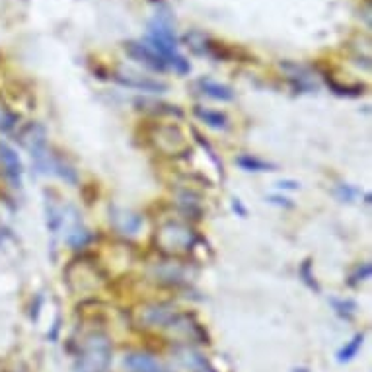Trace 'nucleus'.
Returning a JSON list of instances; mask_svg holds the SVG:
<instances>
[{
	"mask_svg": "<svg viewBox=\"0 0 372 372\" xmlns=\"http://www.w3.org/2000/svg\"><path fill=\"white\" fill-rule=\"evenodd\" d=\"M330 304L341 320H353L357 316V310H359L357 302L351 298H330Z\"/></svg>",
	"mask_w": 372,
	"mask_h": 372,
	"instance_id": "obj_16",
	"label": "nucleus"
},
{
	"mask_svg": "<svg viewBox=\"0 0 372 372\" xmlns=\"http://www.w3.org/2000/svg\"><path fill=\"white\" fill-rule=\"evenodd\" d=\"M114 224L117 228L125 232V234H134L139 232V228L143 226V217L134 215L131 210H123V209H114Z\"/></svg>",
	"mask_w": 372,
	"mask_h": 372,
	"instance_id": "obj_12",
	"label": "nucleus"
},
{
	"mask_svg": "<svg viewBox=\"0 0 372 372\" xmlns=\"http://www.w3.org/2000/svg\"><path fill=\"white\" fill-rule=\"evenodd\" d=\"M148 141L158 153L170 158H180L191 153L189 139L176 123H156L148 133Z\"/></svg>",
	"mask_w": 372,
	"mask_h": 372,
	"instance_id": "obj_5",
	"label": "nucleus"
},
{
	"mask_svg": "<svg viewBox=\"0 0 372 372\" xmlns=\"http://www.w3.org/2000/svg\"><path fill=\"white\" fill-rule=\"evenodd\" d=\"M22 176H24V166L18 153L10 144L0 141V178L6 180L12 187H20Z\"/></svg>",
	"mask_w": 372,
	"mask_h": 372,
	"instance_id": "obj_7",
	"label": "nucleus"
},
{
	"mask_svg": "<svg viewBox=\"0 0 372 372\" xmlns=\"http://www.w3.org/2000/svg\"><path fill=\"white\" fill-rule=\"evenodd\" d=\"M300 277H302V281H304L306 285L310 286L312 290H316V293H320V285L316 283V277H314V271H312V259H304V263L300 265Z\"/></svg>",
	"mask_w": 372,
	"mask_h": 372,
	"instance_id": "obj_20",
	"label": "nucleus"
},
{
	"mask_svg": "<svg viewBox=\"0 0 372 372\" xmlns=\"http://www.w3.org/2000/svg\"><path fill=\"white\" fill-rule=\"evenodd\" d=\"M125 53L133 59V61L141 63L143 67L150 68L154 72H166V70H170L168 65H166V61H164L153 47H148L144 41H127V43H125Z\"/></svg>",
	"mask_w": 372,
	"mask_h": 372,
	"instance_id": "obj_8",
	"label": "nucleus"
},
{
	"mask_svg": "<svg viewBox=\"0 0 372 372\" xmlns=\"http://www.w3.org/2000/svg\"><path fill=\"white\" fill-rule=\"evenodd\" d=\"M232 209L236 210L240 217H246V215H248V210H246V207L242 205V201L240 199H232Z\"/></svg>",
	"mask_w": 372,
	"mask_h": 372,
	"instance_id": "obj_24",
	"label": "nucleus"
},
{
	"mask_svg": "<svg viewBox=\"0 0 372 372\" xmlns=\"http://www.w3.org/2000/svg\"><path fill=\"white\" fill-rule=\"evenodd\" d=\"M117 84H121L125 88H131V90H139V92H153V94H162L168 90V84H164L160 80H154V78L141 77V75H131V72H114L111 75Z\"/></svg>",
	"mask_w": 372,
	"mask_h": 372,
	"instance_id": "obj_9",
	"label": "nucleus"
},
{
	"mask_svg": "<svg viewBox=\"0 0 372 372\" xmlns=\"http://www.w3.org/2000/svg\"><path fill=\"white\" fill-rule=\"evenodd\" d=\"M327 86L332 88V92L337 95H347V98H357V95L364 94L363 84H341L339 80H335L332 77H325Z\"/></svg>",
	"mask_w": 372,
	"mask_h": 372,
	"instance_id": "obj_18",
	"label": "nucleus"
},
{
	"mask_svg": "<svg viewBox=\"0 0 372 372\" xmlns=\"http://www.w3.org/2000/svg\"><path fill=\"white\" fill-rule=\"evenodd\" d=\"M371 273H372V268L369 261H364V263H361V265H357L355 268V271L349 275V285L351 286H357L361 285V283H364V281H369L371 279Z\"/></svg>",
	"mask_w": 372,
	"mask_h": 372,
	"instance_id": "obj_19",
	"label": "nucleus"
},
{
	"mask_svg": "<svg viewBox=\"0 0 372 372\" xmlns=\"http://www.w3.org/2000/svg\"><path fill=\"white\" fill-rule=\"evenodd\" d=\"M180 310L170 302H148L134 310L133 322L143 330H173Z\"/></svg>",
	"mask_w": 372,
	"mask_h": 372,
	"instance_id": "obj_6",
	"label": "nucleus"
},
{
	"mask_svg": "<svg viewBox=\"0 0 372 372\" xmlns=\"http://www.w3.org/2000/svg\"><path fill=\"white\" fill-rule=\"evenodd\" d=\"M105 279H107V275H105L104 269L100 268V263L88 254L72 259L65 269V283L77 295L98 290L100 286L104 285Z\"/></svg>",
	"mask_w": 372,
	"mask_h": 372,
	"instance_id": "obj_3",
	"label": "nucleus"
},
{
	"mask_svg": "<svg viewBox=\"0 0 372 372\" xmlns=\"http://www.w3.org/2000/svg\"><path fill=\"white\" fill-rule=\"evenodd\" d=\"M279 187H281V189H298L300 185L296 182H281L279 183Z\"/></svg>",
	"mask_w": 372,
	"mask_h": 372,
	"instance_id": "obj_25",
	"label": "nucleus"
},
{
	"mask_svg": "<svg viewBox=\"0 0 372 372\" xmlns=\"http://www.w3.org/2000/svg\"><path fill=\"white\" fill-rule=\"evenodd\" d=\"M357 193H359V191L353 189L351 185H345V183L337 187V195H339V199L341 201H353Z\"/></svg>",
	"mask_w": 372,
	"mask_h": 372,
	"instance_id": "obj_22",
	"label": "nucleus"
},
{
	"mask_svg": "<svg viewBox=\"0 0 372 372\" xmlns=\"http://www.w3.org/2000/svg\"><path fill=\"white\" fill-rule=\"evenodd\" d=\"M193 137H195V141H197V143H199L201 146H203V148L207 150V154H209L210 160H212V162H215V166L219 168V172H222V162H220V160H219V156L215 154V150H212V146H210V144L207 143V141H205L203 137H201L199 131H197V129H193Z\"/></svg>",
	"mask_w": 372,
	"mask_h": 372,
	"instance_id": "obj_21",
	"label": "nucleus"
},
{
	"mask_svg": "<svg viewBox=\"0 0 372 372\" xmlns=\"http://www.w3.org/2000/svg\"><path fill=\"white\" fill-rule=\"evenodd\" d=\"M144 43L148 47H153L176 75L185 77L191 72L189 61L180 53V43H178V36H176V28H173L172 14L166 6L164 10H158L154 14V18L148 22V33H146Z\"/></svg>",
	"mask_w": 372,
	"mask_h": 372,
	"instance_id": "obj_1",
	"label": "nucleus"
},
{
	"mask_svg": "<svg viewBox=\"0 0 372 372\" xmlns=\"http://www.w3.org/2000/svg\"><path fill=\"white\" fill-rule=\"evenodd\" d=\"M364 343V334H355L353 339L349 341V343H345L339 351H337V363H349V361H353L357 353L361 351V347Z\"/></svg>",
	"mask_w": 372,
	"mask_h": 372,
	"instance_id": "obj_15",
	"label": "nucleus"
},
{
	"mask_svg": "<svg viewBox=\"0 0 372 372\" xmlns=\"http://www.w3.org/2000/svg\"><path fill=\"white\" fill-rule=\"evenodd\" d=\"M111 364V341L102 332L84 337L77 359L78 372H107Z\"/></svg>",
	"mask_w": 372,
	"mask_h": 372,
	"instance_id": "obj_4",
	"label": "nucleus"
},
{
	"mask_svg": "<svg viewBox=\"0 0 372 372\" xmlns=\"http://www.w3.org/2000/svg\"><path fill=\"white\" fill-rule=\"evenodd\" d=\"M269 203H273V205H281V207H286V209H293V207H295V203H290V199L281 197V195H271V197H269Z\"/></svg>",
	"mask_w": 372,
	"mask_h": 372,
	"instance_id": "obj_23",
	"label": "nucleus"
},
{
	"mask_svg": "<svg viewBox=\"0 0 372 372\" xmlns=\"http://www.w3.org/2000/svg\"><path fill=\"white\" fill-rule=\"evenodd\" d=\"M94 240V234L86 228V226H82V224H75L72 230L68 232L67 242L72 246V248H86L88 244Z\"/></svg>",
	"mask_w": 372,
	"mask_h": 372,
	"instance_id": "obj_17",
	"label": "nucleus"
},
{
	"mask_svg": "<svg viewBox=\"0 0 372 372\" xmlns=\"http://www.w3.org/2000/svg\"><path fill=\"white\" fill-rule=\"evenodd\" d=\"M195 117H199L201 121L205 125H209L212 129H219V131H226L228 129V117L222 114V111H215V109H205V107H195L193 109Z\"/></svg>",
	"mask_w": 372,
	"mask_h": 372,
	"instance_id": "obj_13",
	"label": "nucleus"
},
{
	"mask_svg": "<svg viewBox=\"0 0 372 372\" xmlns=\"http://www.w3.org/2000/svg\"><path fill=\"white\" fill-rule=\"evenodd\" d=\"M197 242H199V234L191 228L189 224L180 222V220H166L154 234L156 249L164 258L176 259V261L187 258L195 249Z\"/></svg>",
	"mask_w": 372,
	"mask_h": 372,
	"instance_id": "obj_2",
	"label": "nucleus"
},
{
	"mask_svg": "<svg viewBox=\"0 0 372 372\" xmlns=\"http://www.w3.org/2000/svg\"><path fill=\"white\" fill-rule=\"evenodd\" d=\"M123 364L131 372H172L158 359H154L153 355L143 353V351H133V353L125 355Z\"/></svg>",
	"mask_w": 372,
	"mask_h": 372,
	"instance_id": "obj_10",
	"label": "nucleus"
},
{
	"mask_svg": "<svg viewBox=\"0 0 372 372\" xmlns=\"http://www.w3.org/2000/svg\"><path fill=\"white\" fill-rule=\"evenodd\" d=\"M236 164H238L244 172L258 173V172H275V170H277V164L265 162V160L256 158V156H251V154H242V156H238V158H236Z\"/></svg>",
	"mask_w": 372,
	"mask_h": 372,
	"instance_id": "obj_14",
	"label": "nucleus"
},
{
	"mask_svg": "<svg viewBox=\"0 0 372 372\" xmlns=\"http://www.w3.org/2000/svg\"><path fill=\"white\" fill-rule=\"evenodd\" d=\"M197 88L201 90V94L209 95L212 100H219V102H232L234 100V90L226 84H220L215 82L210 78H199L197 80Z\"/></svg>",
	"mask_w": 372,
	"mask_h": 372,
	"instance_id": "obj_11",
	"label": "nucleus"
}]
</instances>
